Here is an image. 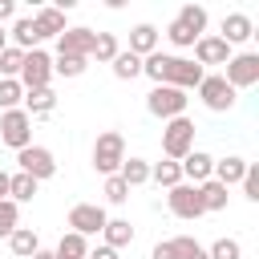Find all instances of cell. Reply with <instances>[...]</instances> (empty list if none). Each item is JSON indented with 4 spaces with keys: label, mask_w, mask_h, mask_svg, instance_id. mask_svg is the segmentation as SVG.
I'll use <instances>...</instances> for the list:
<instances>
[{
    "label": "cell",
    "mask_w": 259,
    "mask_h": 259,
    "mask_svg": "<svg viewBox=\"0 0 259 259\" xmlns=\"http://www.w3.org/2000/svg\"><path fill=\"white\" fill-rule=\"evenodd\" d=\"M142 73L154 81V85H174V89H198V81L206 77L202 65L186 61V57H166V53H150L142 57Z\"/></svg>",
    "instance_id": "1"
},
{
    "label": "cell",
    "mask_w": 259,
    "mask_h": 259,
    "mask_svg": "<svg viewBox=\"0 0 259 259\" xmlns=\"http://www.w3.org/2000/svg\"><path fill=\"white\" fill-rule=\"evenodd\" d=\"M121 162H125V138H121L117 130L97 134V142H93V170L109 178V174L121 170Z\"/></svg>",
    "instance_id": "2"
},
{
    "label": "cell",
    "mask_w": 259,
    "mask_h": 259,
    "mask_svg": "<svg viewBox=\"0 0 259 259\" xmlns=\"http://www.w3.org/2000/svg\"><path fill=\"white\" fill-rule=\"evenodd\" d=\"M186 93L182 89H174V85H154L150 89V97H146V109L154 113V117H162V121H174V117H186Z\"/></svg>",
    "instance_id": "3"
},
{
    "label": "cell",
    "mask_w": 259,
    "mask_h": 259,
    "mask_svg": "<svg viewBox=\"0 0 259 259\" xmlns=\"http://www.w3.org/2000/svg\"><path fill=\"white\" fill-rule=\"evenodd\" d=\"M190 150H194V121H190V117L166 121V130H162V154H166L170 162H182Z\"/></svg>",
    "instance_id": "4"
},
{
    "label": "cell",
    "mask_w": 259,
    "mask_h": 259,
    "mask_svg": "<svg viewBox=\"0 0 259 259\" xmlns=\"http://www.w3.org/2000/svg\"><path fill=\"white\" fill-rule=\"evenodd\" d=\"M223 81L239 93V89H251V85H259V53H235L231 61H227V73H223Z\"/></svg>",
    "instance_id": "5"
},
{
    "label": "cell",
    "mask_w": 259,
    "mask_h": 259,
    "mask_svg": "<svg viewBox=\"0 0 259 259\" xmlns=\"http://www.w3.org/2000/svg\"><path fill=\"white\" fill-rule=\"evenodd\" d=\"M0 138H4V146H12V150L32 146V117H28L24 109H4V113H0Z\"/></svg>",
    "instance_id": "6"
},
{
    "label": "cell",
    "mask_w": 259,
    "mask_h": 259,
    "mask_svg": "<svg viewBox=\"0 0 259 259\" xmlns=\"http://www.w3.org/2000/svg\"><path fill=\"white\" fill-rule=\"evenodd\" d=\"M16 162H20V174H28L32 182H45V178L57 174V158H53V150H45V146H24V150H16Z\"/></svg>",
    "instance_id": "7"
},
{
    "label": "cell",
    "mask_w": 259,
    "mask_h": 259,
    "mask_svg": "<svg viewBox=\"0 0 259 259\" xmlns=\"http://www.w3.org/2000/svg\"><path fill=\"white\" fill-rule=\"evenodd\" d=\"M49 77H53V57L49 53H40V49H32V53H24V65H20V89H45L49 85Z\"/></svg>",
    "instance_id": "8"
},
{
    "label": "cell",
    "mask_w": 259,
    "mask_h": 259,
    "mask_svg": "<svg viewBox=\"0 0 259 259\" xmlns=\"http://www.w3.org/2000/svg\"><path fill=\"white\" fill-rule=\"evenodd\" d=\"M105 223H109V214H105V206H97V202H77V206L69 210V227H73V235H81V239L101 235Z\"/></svg>",
    "instance_id": "9"
},
{
    "label": "cell",
    "mask_w": 259,
    "mask_h": 259,
    "mask_svg": "<svg viewBox=\"0 0 259 259\" xmlns=\"http://www.w3.org/2000/svg\"><path fill=\"white\" fill-rule=\"evenodd\" d=\"M198 97H202V105H206L210 113H227V109L235 105V89L223 81V73L202 77V81H198Z\"/></svg>",
    "instance_id": "10"
},
{
    "label": "cell",
    "mask_w": 259,
    "mask_h": 259,
    "mask_svg": "<svg viewBox=\"0 0 259 259\" xmlns=\"http://www.w3.org/2000/svg\"><path fill=\"white\" fill-rule=\"evenodd\" d=\"M166 202H170V210H174L178 219H202V214H206V210H202V198H198V186H190V182L170 186Z\"/></svg>",
    "instance_id": "11"
},
{
    "label": "cell",
    "mask_w": 259,
    "mask_h": 259,
    "mask_svg": "<svg viewBox=\"0 0 259 259\" xmlns=\"http://www.w3.org/2000/svg\"><path fill=\"white\" fill-rule=\"evenodd\" d=\"M231 61V45L223 36H198L194 40V65H227Z\"/></svg>",
    "instance_id": "12"
},
{
    "label": "cell",
    "mask_w": 259,
    "mask_h": 259,
    "mask_svg": "<svg viewBox=\"0 0 259 259\" xmlns=\"http://www.w3.org/2000/svg\"><path fill=\"white\" fill-rule=\"evenodd\" d=\"M89 49H93L89 28H65L57 36V57H89Z\"/></svg>",
    "instance_id": "13"
},
{
    "label": "cell",
    "mask_w": 259,
    "mask_h": 259,
    "mask_svg": "<svg viewBox=\"0 0 259 259\" xmlns=\"http://www.w3.org/2000/svg\"><path fill=\"white\" fill-rule=\"evenodd\" d=\"M178 166H182V178H190V186H202V182L210 178V170H214V158L202 154V150H190Z\"/></svg>",
    "instance_id": "14"
},
{
    "label": "cell",
    "mask_w": 259,
    "mask_h": 259,
    "mask_svg": "<svg viewBox=\"0 0 259 259\" xmlns=\"http://www.w3.org/2000/svg\"><path fill=\"white\" fill-rule=\"evenodd\" d=\"M251 36H255V24H251L247 12L223 16V40H227V45H243V40H251Z\"/></svg>",
    "instance_id": "15"
},
{
    "label": "cell",
    "mask_w": 259,
    "mask_h": 259,
    "mask_svg": "<svg viewBox=\"0 0 259 259\" xmlns=\"http://www.w3.org/2000/svg\"><path fill=\"white\" fill-rule=\"evenodd\" d=\"M28 117H49L57 109V93L45 85V89H24V105H20Z\"/></svg>",
    "instance_id": "16"
},
{
    "label": "cell",
    "mask_w": 259,
    "mask_h": 259,
    "mask_svg": "<svg viewBox=\"0 0 259 259\" xmlns=\"http://www.w3.org/2000/svg\"><path fill=\"white\" fill-rule=\"evenodd\" d=\"M130 53H134V57L158 53V28H154V24H134V28H130Z\"/></svg>",
    "instance_id": "17"
},
{
    "label": "cell",
    "mask_w": 259,
    "mask_h": 259,
    "mask_svg": "<svg viewBox=\"0 0 259 259\" xmlns=\"http://www.w3.org/2000/svg\"><path fill=\"white\" fill-rule=\"evenodd\" d=\"M247 166H251V162H243V158H235V154H231V158H223V162H214V170H210V178H214V182H223V186L231 190L235 182H243V174H247Z\"/></svg>",
    "instance_id": "18"
},
{
    "label": "cell",
    "mask_w": 259,
    "mask_h": 259,
    "mask_svg": "<svg viewBox=\"0 0 259 259\" xmlns=\"http://www.w3.org/2000/svg\"><path fill=\"white\" fill-rule=\"evenodd\" d=\"M8 247H12V255H16V259H32V255L40 251V239H36V231H32V227H16V231L8 235Z\"/></svg>",
    "instance_id": "19"
},
{
    "label": "cell",
    "mask_w": 259,
    "mask_h": 259,
    "mask_svg": "<svg viewBox=\"0 0 259 259\" xmlns=\"http://www.w3.org/2000/svg\"><path fill=\"white\" fill-rule=\"evenodd\" d=\"M32 24H36L40 40H49V36H61V32H65V12H57V8H36Z\"/></svg>",
    "instance_id": "20"
},
{
    "label": "cell",
    "mask_w": 259,
    "mask_h": 259,
    "mask_svg": "<svg viewBox=\"0 0 259 259\" xmlns=\"http://www.w3.org/2000/svg\"><path fill=\"white\" fill-rule=\"evenodd\" d=\"M101 235H105V247H113V251H121V247L134 243V227H130V219H109V223L101 227Z\"/></svg>",
    "instance_id": "21"
},
{
    "label": "cell",
    "mask_w": 259,
    "mask_h": 259,
    "mask_svg": "<svg viewBox=\"0 0 259 259\" xmlns=\"http://www.w3.org/2000/svg\"><path fill=\"white\" fill-rule=\"evenodd\" d=\"M12 40H16V49H20V53H32V49L40 45V32H36L32 16H20V20L12 24Z\"/></svg>",
    "instance_id": "22"
},
{
    "label": "cell",
    "mask_w": 259,
    "mask_h": 259,
    "mask_svg": "<svg viewBox=\"0 0 259 259\" xmlns=\"http://www.w3.org/2000/svg\"><path fill=\"white\" fill-rule=\"evenodd\" d=\"M198 198H202V210H227V186L223 182H214V178H206L202 186H198Z\"/></svg>",
    "instance_id": "23"
},
{
    "label": "cell",
    "mask_w": 259,
    "mask_h": 259,
    "mask_svg": "<svg viewBox=\"0 0 259 259\" xmlns=\"http://www.w3.org/2000/svg\"><path fill=\"white\" fill-rule=\"evenodd\" d=\"M117 178L134 190V186L150 182V162H142V158H125V162H121V170H117Z\"/></svg>",
    "instance_id": "24"
},
{
    "label": "cell",
    "mask_w": 259,
    "mask_h": 259,
    "mask_svg": "<svg viewBox=\"0 0 259 259\" xmlns=\"http://www.w3.org/2000/svg\"><path fill=\"white\" fill-rule=\"evenodd\" d=\"M150 182H158V186H166V190H170V186H178V182H182V166H178V162H170V158H166V162H154V166H150Z\"/></svg>",
    "instance_id": "25"
},
{
    "label": "cell",
    "mask_w": 259,
    "mask_h": 259,
    "mask_svg": "<svg viewBox=\"0 0 259 259\" xmlns=\"http://www.w3.org/2000/svg\"><path fill=\"white\" fill-rule=\"evenodd\" d=\"M89 255V243L81 239V235H61V243H57V251H53V259H85Z\"/></svg>",
    "instance_id": "26"
},
{
    "label": "cell",
    "mask_w": 259,
    "mask_h": 259,
    "mask_svg": "<svg viewBox=\"0 0 259 259\" xmlns=\"http://www.w3.org/2000/svg\"><path fill=\"white\" fill-rule=\"evenodd\" d=\"M109 65H113V77H117V81H134V77L142 73V57H134L130 49H125V53H117Z\"/></svg>",
    "instance_id": "27"
},
{
    "label": "cell",
    "mask_w": 259,
    "mask_h": 259,
    "mask_svg": "<svg viewBox=\"0 0 259 259\" xmlns=\"http://www.w3.org/2000/svg\"><path fill=\"white\" fill-rule=\"evenodd\" d=\"M174 20H182L194 36H202V28H206V8H202V4H182Z\"/></svg>",
    "instance_id": "28"
},
{
    "label": "cell",
    "mask_w": 259,
    "mask_h": 259,
    "mask_svg": "<svg viewBox=\"0 0 259 259\" xmlns=\"http://www.w3.org/2000/svg\"><path fill=\"white\" fill-rule=\"evenodd\" d=\"M117 53H121V49H117V36H113V32H93V49H89V57H97V61L109 65Z\"/></svg>",
    "instance_id": "29"
},
{
    "label": "cell",
    "mask_w": 259,
    "mask_h": 259,
    "mask_svg": "<svg viewBox=\"0 0 259 259\" xmlns=\"http://www.w3.org/2000/svg\"><path fill=\"white\" fill-rule=\"evenodd\" d=\"M170 243V251H174V259H206V251L190 239V235H174V239H166Z\"/></svg>",
    "instance_id": "30"
},
{
    "label": "cell",
    "mask_w": 259,
    "mask_h": 259,
    "mask_svg": "<svg viewBox=\"0 0 259 259\" xmlns=\"http://www.w3.org/2000/svg\"><path fill=\"white\" fill-rule=\"evenodd\" d=\"M8 194H12V202H32L36 182H32L28 174H12V178H8Z\"/></svg>",
    "instance_id": "31"
},
{
    "label": "cell",
    "mask_w": 259,
    "mask_h": 259,
    "mask_svg": "<svg viewBox=\"0 0 259 259\" xmlns=\"http://www.w3.org/2000/svg\"><path fill=\"white\" fill-rule=\"evenodd\" d=\"M20 101H24V89H20V81H12V77H0V109H20Z\"/></svg>",
    "instance_id": "32"
},
{
    "label": "cell",
    "mask_w": 259,
    "mask_h": 259,
    "mask_svg": "<svg viewBox=\"0 0 259 259\" xmlns=\"http://www.w3.org/2000/svg\"><path fill=\"white\" fill-rule=\"evenodd\" d=\"M20 65H24V53L16 49V45H8L4 53H0V77H20Z\"/></svg>",
    "instance_id": "33"
},
{
    "label": "cell",
    "mask_w": 259,
    "mask_h": 259,
    "mask_svg": "<svg viewBox=\"0 0 259 259\" xmlns=\"http://www.w3.org/2000/svg\"><path fill=\"white\" fill-rule=\"evenodd\" d=\"M16 227H20V206H16L12 198H4V202H0V239H8Z\"/></svg>",
    "instance_id": "34"
},
{
    "label": "cell",
    "mask_w": 259,
    "mask_h": 259,
    "mask_svg": "<svg viewBox=\"0 0 259 259\" xmlns=\"http://www.w3.org/2000/svg\"><path fill=\"white\" fill-rule=\"evenodd\" d=\"M89 69V57H57L53 61V73H61V77H81Z\"/></svg>",
    "instance_id": "35"
},
{
    "label": "cell",
    "mask_w": 259,
    "mask_h": 259,
    "mask_svg": "<svg viewBox=\"0 0 259 259\" xmlns=\"http://www.w3.org/2000/svg\"><path fill=\"white\" fill-rule=\"evenodd\" d=\"M206 259H243V247L235 239H214V247L206 251Z\"/></svg>",
    "instance_id": "36"
},
{
    "label": "cell",
    "mask_w": 259,
    "mask_h": 259,
    "mask_svg": "<svg viewBox=\"0 0 259 259\" xmlns=\"http://www.w3.org/2000/svg\"><path fill=\"white\" fill-rule=\"evenodd\" d=\"M166 36H170V45H178V49H190V45L198 40V36H194V32H190V28L182 24V20H170V28H166Z\"/></svg>",
    "instance_id": "37"
},
{
    "label": "cell",
    "mask_w": 259,
    "mask_h": 259,
    "mask_svg": "<svg viewBox=\"0 0 259 259\" xmlns=\"http://www.w3.org/2000/svg\"><path fill=\"white\" fill-rule=\"evenodd\" d=\"M105 198H109L113 206H121V202L130 198V186H125V182H121L117 174H109V178H105Z\"/></svg>",
    "instance_id": "38"
},
{
    "label": "cell",
    "mask_w": 259,
    "mask_h": 259,
    "mask_svg": "<svg viewBox=\"0 0 259 259\" xmlns=\"http://www.w3.org/2000/svg\"><path fill=\"white\" fill-rule=\"evenodd\" d=\"M243 194H247L251 202H259V166H247V174H243Z\"/></svg>",
    "instance_id": "39"
},
{
    "label": "cell",
    "mask_w": 259,
    "mask_h": 259,
    "mask_svg": "<svg viewBox=\"0 0 259 259\" xmlns=\"http://www.w3.org/2000/svg\"><path fill=\"white\" fill-rule=\"evenodd\" d=\"M85 259H117V251H113V247H105V243H101V247H93V251H89V255H85Z\"/></svg>",
    "instance_id": "40"
},
{
    "label": "cell",
    "mask_w": 259,
    "mask_h": 259,
    "mask_svg": "<svg viewBox=\"0 0 259 259\" xmlns=\"http://www.w3.org/2000/svg\"><path fill=\"white\" fill-rule=\"evenodd\" d=\"M150 259H174V251H170V243H158V247L150 251Z\"/></svg>",
    "instance_id": "41"
},
{
    "label": "cell",
    "mask_w": 259,
    "mask_h": 259,
    "mask_svg": "<svg viewBox=\"0 0 259 259\" xmlns=\"http://www.w3.org/2000/svg\"><path fill=\"white\" fill-rule=\"evenodd\" d=\"M12 12H16V4H12V0H0V20H8Z\"/></svg>",
    "instance_id": "42"
},
{
    "label": "cell",
    "mask_w": 259,
    "mask_h": 259,
    "mask_svg": "<svg viewBox=\"0 0 259 259\" xmlns=\"http://www.w3.org/2000/svg\"><path fill=\"white\" fill-rule=\"evenodd\" d=\"M8 178H12V174H4V170H0V202L8 198Z\"/></svg>",
    "instance_id": "43"
},
{
    "label": "cell",
    "mask_w": 259,
    "mask_h": 259,
    "mask_svg": "<svg viewBox=\"0 0 259 259\" xmlns=\"http://www.w3.org/2000/svg\"><path fill=\"white\" fill-rule=\"evenodd\" d=\"M4 49H8V32L0 28V53H4Z\"/></svg>",
    "instance_id": "44"
},
{
    "label": "cell",
    "mask_w": 259,
    "mask_h": 259,
    "mask_svg": "<svg viewBox=\"0 0 259 259\" xmlns=\"http://www.w3.org/2000/svg\"><path fill=\"white\" fill-rule=\"evenodd\" d=\"M32 259H53V251H36V255H32Z\"/></svg>",
    "instance_id": "45"
}]
</instances>
